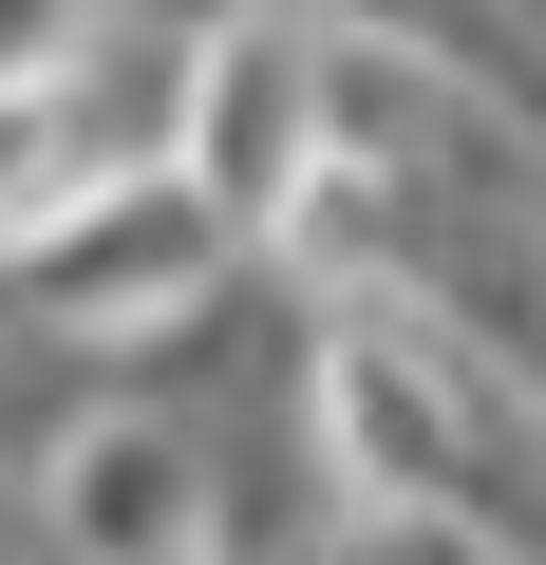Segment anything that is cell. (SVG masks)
Returning a JSON list of instances; mask_svg holds the SVG:
<instances>
[{"label":"cell","mask_w":546,"mask_h":565,"mask_svg":"<svg viewBox=\"0 0 546 565\" xmlns=\"http://www.w3.org/2000/svg\"><path fill=\"white\" fill-rule=\"evenodd\" d=\"M207 39L226 0H76V20L0 76V245H39L151 170H189V114H207Z\"/></svg>","instance_id":"cell-1"},{"label":"cell","mask_w":546,"mask_h":565,"mask_svg":"<svg viewBox=\"0 0 546 565\" xmlns=\"http://www.w3.org/2000/svg\"><path fill=\"white\" fill-rule=\"evenodd\" d=\"M0 264H20L76 340H151V321H189L207 282L245 264V226H226V189H207V170H151V189L76 207V226H39V245H0Z\"/></svg>","instance_id":"cell-2"},{"label":"cell","mask_w":546,"mask_h":565,"mask_svg":"<svg viewBox=\"0 0 546 565\" xmlns=\"http://www.w3.org/2000/svg\"><path fill=\"white\" fill-rule=\"evenodd\" d=\"M321 57L340 20H283V0H226V39H207V114H189V170L226 189L245 245H283L302 189H321Z\"/></svg>","instance_id":"cell-3"},{"label":"cell","mask_w":546,"mask_h":565,"mask_svg":"<svg viewBox=\"0 0 546 565\" xmlns=\"http://www.w3.org/2000/svg\"><path fill=\"white\" fill-rule=\"evenodd\" d=\"M39 509L95 546V565H226V509H207V452L151 415V396H95L76 452L39 471Z\"/></svg>","instance_id":"cell-4"},{"label":"cell","mask_w":546,"mask_h":565,"mask_svg":"<svg viewBox=\"0 0 546 565\" xmlns=\"http://www.w3.org/2000/svg\"><path fill=\"white\" fill-rule=\"evenodd\" d=\"M95 396H114V340H76L39 282L0 264V509H20V490L76 452V415H95Z\"/></svg>","instance_id":"cell-5"},{"label":"cell","mask_w":546,"mask_h":565,"mask_svg":"<svg viewBox=\"0 0 546 565\" xmlns=\"http://www.w3.org/2000/svg\"><path fill=\"white\" fill-rule=\"evenodd\" d=\"M0 565H95V546H76V527H57L39 490H20V509H0Z\"/></svg>","instance_id":"cell-6"},{"label":"cell","mask_w":546,"mask_h":565,"mask_svg":"<svg viewBox=\"0 0 546 565\" xmlns=\"http://www.w3.org/2000/svg\"><path fill=\"white\" fill-rule=\"evenodd\" d=\"M57 20H76V0H0V76H20V57H39Z\"/></svg>","instance_id":"cell-7"}]
</instances>
